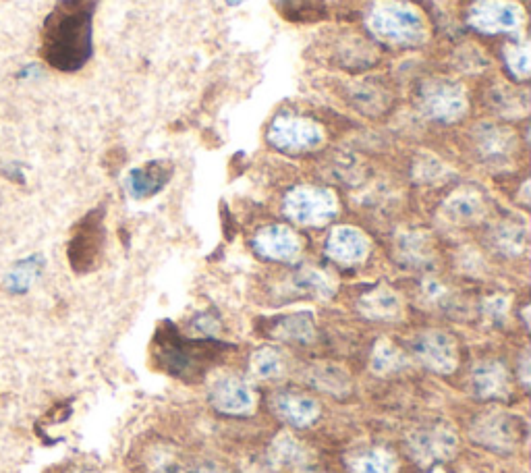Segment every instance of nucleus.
Here are the masks:
<instances>
[{
	"mask_svg": "<svg viewBox=\"0 0 531 473\" xmlns=\"http://www.w3.org/2000/svg\"><path fill=\"white\" fill-rule=\"evenodd\" d=\"M413 351L417 359L432 372L451 374L457 368L455 341L449 335H444V332L432 330L419 335L413 343Z\"/></svg>",
	"mask_w": 531,
	"mask_h": 473,
	"instance_id": "obj_8",
	"label": "nucleus"
},
{
	"mask_svg": "<svg viewBox=\"0 0 531 473\" xmlns=\"http://www.w3.org/2000/svg\"><path fill=\"white\" fill-rule=\"evenodd\" d=\"M193 473H225V471L218 469V467H214V465H204V467H200V469H195Z\"/></svg>",
	"mask_w": 531,
	"mask_h": 473,
	"instance_id": "obj_32",
	"label": "nucleus"
},
{
	"mask_svg": "<svg viewBox=\"0 0 531 473\" xmlns=\"http://www.w3.org/2000/svg\"><path fill=\"white\" fill-rule=\"evenodd\" d=\"M473 391L482 399H496L509 395V376L505 368L486 361L473 370Z\"/></svg>",
	"mask_w": 531,
	"mask_h": 473,
	"instance_id": "obj_15",
	"label": "nucleus"
},
{
	"mask_svg": "<svg viewBox=\"0 0 531 473\" xmlns=\"http://www.w3.org/2000/svg\"><path fill=\"white\" fill-rule=\"evenodd\" d=\"M98 0H59L40 32L42 61L61 73L88 65L94 52V13Z\"/></svg>",
	"mask_w": 531,
	"mask_h": 473,
	"instance_id": "obj_1",
	"label": "nucleus"
},
{
	"mask_svg": "<svg viewBox=\"0 0 531 473\" xmlns=\"http://www.w3.org/2000/svg\"><path fill=\"white\" fill-rule=\"evenodd\" d=\"M276 413L293 426H310L318 417V403L301 395H278L274 401Z\"/></svg>",
	"mask_w": 531,
	"mask_h": 473,
	"instance_id": "obj_16",
	"label": "nucleus"
},
{
	"mask_svg": "<svg viewBox=\"0 0 531 473\" xmlns=\"http://www.w3.org/2000/svg\"><path fill=\"white\" fill-rule=\"evenodd\" d=\"M486 312H488L494 320H498V318L505 316V314H507V303H505V299H502V297H494V299L488 303Z\"/></svg>",
	"mask_w": 531,
	"mask_h": 473,
	"instance_id": "obj_31",
	"label": "nucleus"
},
{
	"mask_svg": "<svg viewBox=\"0 0 531 473\" xmlns=\"http://www.w3.org/2000/svg\"><path fill=\"white\" fill-rule=\"evenodd\" d=\"M254 245L260 256L268 260H278V262H289L297 258V254L301 252L299 237L291 229L278 227V225L260 231Z\"/></svg>",
	"mask_w": 531,
	"mask_h": 473,
	"instance_id": "obj_11",
	"label": "nucleus"
},
{
	"mask_svg": "<svg viewBox=\"0 0 531 473\" xmlns=\"http://www.w3.org/2000/svg\"><path fill=\"white\" fill-rule=\"evenodd\" d=\"M469 25L482 34H515L523 25V9L511 0H478L469 9Z\"/></svg>",
	"mask_w": 531,
	"mask_h": 473,
	"instance_id": "obj_5",
	"label": "nucleus"
},
{
	"mask_svg": "<svg viewBox=\"0 0 531 473\" xmlns=\"http://www.w3.org/2000/svg\"><path fill=\"white\" fill-rule=\"evenodd\" d=\"M515 146V137L509 129L500 127H484L478 139V148L488 160H505Z\"/></svg>",
	"mask_w": 531,
	"mask_h": 473,
	"instance_id": "obj_19",
	"label": "nucleus"
},
{
	"mask_svg": "<svg viewBox=\"0 0 531 473\" xmlns=\"http://www.w3.org/2000/svg\"><path fill=\"white\" fill-rule=\"evenodd\" d=\"M326 252L332 260L341 264H357L366 260L370 252V241L366 235L353 227H339L330 233Z\"/></svg>",
	"mask_w": 531,
	"mask_h": 473,
	"instance_id": "obj_10",
	"label": "nucleus"
},
{
	"mask_svg": "<svg viewBox=\"0 0 531 473\" xmlns=\"http://www.w3.org/2000/svg\"><path fill=\"white\" fill-rule=\"evenodd\" d=\"M339 204L334 193L320 187H297L285 200V212L303 227H320L337 214Z\"/></svg>",
	"mask_w": 531,
	"mask_h": 473,
	"instance_id": "obj_4",
	"label": "nucleus"
},
{
	"mask_svg": "<svg viewBox=\"0 0 531 473\" xmlns=\"http://www.w3.org/2000/svg\"><path fill=\"white\" fill-rule=\"evenodd\" d=\"M322 137V127L318 123L293 115L278 117L268 131L270 144L289 152L312 150L322 144Z\"/></svg>",
	"mask_w": 531,
	"mask_h": 473,
	"instance_id": "obj_7",
	"label": "nucleus"
},
{
	"mask_svg": "<svg viewBox=\"0 0 531 473\" xmlns=\"http://www.w3.org/2000/svg\"><path fill=\"white\" fill-rule=\"evenodd\" d=\"M498 243H500L502 249H507V252L515 254V252H519V249L525 243V233L521 229H515V227L502 229L500 235H498Z\"/></svg>",
	"mask_w": 531,
	"mask_h": 473,
	"instance_id": "obj_29",
	"label": "nucleus"
},
{
	"mask_svg": "<svg viewBox=\"0 0 531 473\" xmlns=\"http://www.w3.org/2000/svg\"><path fill=\"white\" fill-rule=\"evenodd\" d=\"M434 473H442V471H434Z\"/></svg>",
	"mask_w": 531,
	"mask_h": 473,
	"instance_id": "obj_34",
	"label": "nucleus"
},
{
	"mask_svg": "<svg viewBox=\"0 0 531 473\" xmlns=\"http://www.w3.org/2000/svg\"><path fill=\"white\" fill-rule=\"evenodd\" d=\"M295 285L307 293L318 295V297H328L332 293V285L326 278L324 272L320 270H303L297 274Z\"/></svg>",
	"mask_w": 531,
	"mask_h": 473,
	"instance_id": "obj_26",
	"label": "nucleus"
},
{
	"mask_svg": "<svg viewBox=\"0 0 531 473\" xmlns=\"http://www.w3.org/2000/svg\"><path fill=\"white\" fill-rule=\"evenodd\" d=\"M272 459L276 461V465H281V467H299L305 463L307 455H305V449L293 436L283 434V436H278L274 442Z\"/></svg>",
	"mask_w": 531,
	"mask_h": 473,
	"instance_id": "obj_21",
	"label": "nucleus"
},
{
	"mask_svg": "<svg viewBox=\"0 0 531 473\" xmlns=\"http://www.w3.org/2000/svg\"><path fill=\"white\" fill-rule=\"evenodd\" d=\"M171 179V166L169 162H148L139 169H133L127 175V191L129 196L135 200H146L156 196V193L169 183Z\"/></svg>",
	"mask_w": 531,
	"mask_h": 473,
	"instance_id": "obj_12",
	"label": "nucleus"
},
{
	"mask_svg": "<svg viewBox=\"0 0 531 473\" xmlns=\"http://www.w3.org/2000/svg\"><path fill=\"white\" fill-rule=\"evenodd\" d=\"M368 27L376 38L393 46H415L426 38L424 17L399 0H376L368 13Z\"/></svg>",
	"mask_w": 531,
	"mask_h": 473,
	"instance_id": "obj_2",
	"label": "nucleus"
},
{
	"mask_svg": "<svg viewBox=\"0 0 531 473\" xmlns=\"http://www.w3.org/2000/svg\"><path fill=\"white\" fill-rule=\"evenodd\" d=\"M473 436L492 449H511L517 442V424L505 413H490L473 426Z\"/></svg>",
	"mask_w": 531,
	"mask_h": 473,
	"instance_id": "obj_14",
	"label": "nucleus"
},
{
	"mask_svg": "<svg viewBox=\"0 0 531 473\" xmlns=\"http://www.w3.org/2000/svg\"><path fill=\"white\" fill-rule=\"evenodd\" d=\"M251 368H254L256 376L270 380V378L281 376V372H283V359H281V355H278L274 349H260L254 355V361H251Z\"/></svg>",
	"mask_w": 531,
	"mask_h": 473,
	"instance_id": "obj_25",
	"label": "nucleus"
},
{
	"mask_svg": "<svg viewBox=\"0 0 531 473\" xmlns=\"http://www.w3.org/2000/svg\"><path fill=\"white\" fill-rule=\"evenodd\" d=\"M102 247H104V214L102 210H94L86 218H81L77 222V227L73 229V237L67 249L71 268L77 274L92 272L100 262Z\"/></svg>",
	"mask_w": 531,
	"mask_h": 473,
	"instance_id": "obj_3",
	"label": "nucleus"
},
{
	"mask_svg": "<svg viewBox=\"0 0 531 473\" xmlns=\"http://www.w3.org/2000/svg\"><path fill=\"white\" fill-rule=\"evenodd\" d=\"M227 3H229V5H241L243 0H227Z\"/></svg>",
	"mask_w": 531,
	"mask_h": 473,
	"instance_id": "obj_33",
	"label": "nucleus"
},
{
	"mask_svg": "<svg viewBox=\"0 0 531 473\" xmlns=\"http://www.w3.org/2000/svg\"><path fill=\"white\" fill-rule=\"evenodd\" d=\"M40 270V260L38 258H32L27 262H19L17 264V270L11 274V283L9 287L15 291V293H23L27 291V287L32 285V281L36 278Z\"/></svg>",
	"mask_w": 531,
	"mask_h": 473,
	"instance_id": "obj_28",
	"label": "nucleus"
},
{
	"mask_svg": "<svg viewBox=\"0 0 531 473\" xmlns=\"http://www.w3.org/2000/svg\"><path fill=\"white\" fill-rule=\"evenodd\" d=\"M482 214H484V204L480 196H475V193L463 191L446 202V216L453 218L455 222H461V225L463 222L478 220Z\"/></svg>",
	"mask_w": 531,
	"mask_h": 473,
	"instance_id": "obj_20",
	"label": "nucleus"
},
{
	"mask_svg": "<svg viewBox=\"0 0 531 473\" xmlns=\"http://www.w3.org/2000/svg\"><path fill=\"white\" fill-rule=\"evenodd\" d=\"M212 403L222 413L241 415L254 407V393L243 380L227 376L216 380L212 388Z\"/></svg>",
	"mask_w": 531,
	"mask_h": 473,
	"instance_id": "obj_13",
	"label": "nucleus"
},
{
	"mask_svg": "<svg viewBox=\"0 0 531 473\" xmlns=\"http://www.w3.org/2000/svg\"><path fill=\"white\" fill-rule=\"evenodd\" d=\"M419 104H422L424 113L440 123H453L461 119L467 108L465 92L457 83L436 79L424 83L422 92H419Z\"/></svg>",
	"mask_w": 531,
	"mask_h": 473,
	"instance_id": "obj_6",
	"label": "nucleus"
},
{
	"mask_svg": "<svg viewBox=\"0 0 531 473\" xmlns=\"http://www.w3.org/2000/svg\"><path fill=\"white\" fill-rule=\"evenodd\" d=\"M409 447L413 459L419 463H432L451 457L457 447V438L446 428H428L415 432L409 440Z\"/></svg>",
	"mask_w": 531,
	"mask_h": 473,
	"instance_id": "obj_9",
	"label": "nucleus"
},
{
	"mask_svg": "<svg viewBox=\"0 0 531 473\" xmlns=\"http://www.w3.org/2000/svg\"><path fill=\"white\" fill-rule=\"evenodd\" d=\"M193 328L198 330L200 335H216V332H218V322L212 316H200L198 320H195Z\"/></svg>",
	"mask_w": 531,
	"mask_h": 473,
	"instance_id": "obj_30",
	"label": "nucleus"
},
{
	"mask_svg": "<svg viewBox=\"0 0 531 473\" xmlns=\"http://www.w3.org/2000/svg\"><path fill=\"white\" fill-rule=\"evenodd\" d=\"M403 366H405V357L397 347H393L388 341L378 343L372 355V370L376 374H393Z\"/></svg>",
	"mask_w": 531,
	"mask_h": 473,
	"instance_id": "obj_23",
	"label": "nucleus"
},
{
	"mask_svg": "<svg viewBox=\"0 0 531 473\" xmlns=\"http://www.w3.org/2000/svg\"><path fill=\"white\" fill-rule=\"evenodd\" d=\"M276 7L291 19H318L324 13V0H276Z\"/></svg>",
	"mask_w": 531,
	"mask_h": 473,
	"instance_id": "obj_24",
	"label": "nucleus"
},
{
	"mask_svg": "<svg viewBox=\"0 0 531 473\" xmlns=\"http://www.w3.org/2000/svg\"><path fill=\"white\" fill-rule=\"evenodd\" d=\"M359 310L372 320H388L401 312V301L390 289H374L359 299Z\"/></svg>",
	"mask_w": 531,
	"mask_h": 473,
	"instance_id": "obj_17",
	"label": "nucleus"
},
{
	"mask_svg": "<svg viewBox=\"0 0 531 473\" xmlns=\"http://www.w3.org/2000/svg\"><path fill=\"white\" fill-rule=\"evenodd\" d=\"M270 335L278 341H289V343H307L314 337V320L310 314H293L278 320Z\"/></svg>",
	"mask_w": 531,
	"mask_h": 473,
	"instance_id": "obj_18",
	"label": "nucleus"
},
{
	"mask_svg": "<svg viewBox=\"0 0 531 473\" xmlns=\"http://www.w3.org/2000/svg\"><path fill=\"white\" fill-rule=\"evenodd\" d=\"M505 61L517 79H527L529 77V46H527V42L507 46Z\"/></svg>",
	"mask_w": 531,
	"mask_h": 473,
	"instance_id": "obj_27",
	"label": "nucleus"
},
{
	"mask_svg": "<svg viewBox=\"0 0 531 473\" xmlns=\"http://www.w3.org/2000/svg\"><path fill=\"white\" fill-rule=\"evenodd\" d=\"M353 473H395V459L386 451L374 449L353 459Z\"/></svg>",
	"mask_w": 531,
	"mask_h": 473,
	"instance_id": "obj_22",
	"label": "nucleus"
}]
</instances>
